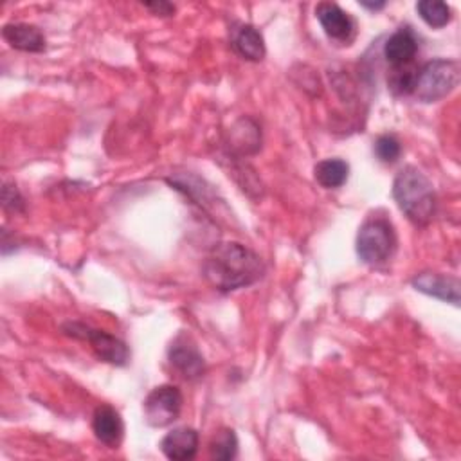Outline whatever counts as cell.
Here are the masks:
<instances>
[{
	"instance_id": "1",
	"label": "cell",
	"mask_w": 461,
	"mask_h": 461,
	"mask_svg": "<svg viewBox=\"0 0 461 461\" xmlns=\"http://www.w3.org/2000/svg\"><path fill=\"white\" fill-rule=\"evenodd\" d=\"M265 274L261 258L238 241L216 245L203 263L205 279L221 292L245 288L259 281Z\"/></svg>"
},
{
	"instance_id": "2",
	"label": "cell",
	"mask_w": 461,
	"mask_h": 461,
	"mask_svg": "<svg viewBox=\"0 0 461 461\" xmlns=\"http://www.w3.org/2000/svg\"><path fill=\"white\" fill-rule=\"evenodd\" d=\"M393 198L398 207L416 225H425L436 211V193L432 182L414 166H405L393 182Z\"/></svg>"
},
{
	"instance_id": "3",
	"label": "cell",
	"mask_w": 461,
	"mask_h": 461,
	"mask_svg": "<svg viewBox=\"0 0 461 461\" xmlns=\"http://www.w3.org/2000/svg\"><path fill=\"white\" fill-rule=\"evenodd\" d=\"M459 76L461 68L456 59H430L418 68L412 94L423 103H436L457 86Z\"/></svg>"
},
{
	"instance_id": "4",
	"label": "cell",
	"mask_w": 461,
	"mask_h": 461,
	"mask_svg": "<svg viewBox=\"0 0 461 461\" xmlns=\"http://www.w3.org/2000/svg\"><path fill=\"white\" fill-rule=\"evenodd\" d=\"M396 249V232L393 223L384 216H369L357 234V254L371 267L385 263Z\"/></svg>"
},
{
	"instance_id": "5",
	"label": "cell",
	"mask_w": 461,
	"mask_h": 461,
	"mask_svg": "<svg viewBox=\"0 0 461 461\" xmlns=\"http://www.w3.org/2000/svg\"><path fill=\"white\" fill-rule=\"evenodd\" d=\"M63 331L74 339L86 340L94 349V353L103 362H108L113 366H124L130 360L128 346L115 335H110L108 331L90 328L83 322H67L63 326Z\"/></svg>"
},
{
	"instance_id": "6",
	"label": "cell",
	"mask_w": 461,
	"mask_h": 461,
	"mask_svg": "<svg viewBox=\"0 0 461 461\" xmlns=\"http://www.w3.org/2000/svg\"><path fill=\"white\" fill-rule=\"evenodd\" d=\"M182 393L176 385L164 384L155 387L144 400V418L151 427L171 425L182 411Z\"/></svg>"
},
{
	"instance_id": "7",
	"label": "cell",
	"mask_w": 461,
	"mask_h": 461,
	"mask_svg": "<svg viewBox=\"0 0 461 461\" xmlns=\"http://www.w3.org/2000/svg\"><path fill=\"white\" fill-rule=\"evenodd\" d=\"M167 358H169L171 367L185 380L200 378L205 371V362H203L202 353L187 337H178L171 344V348L167 351Z\"/></svg>"
},
{
	"instance_id": "8",
	"label": "cell",
	"mask_w": 461,
	"mask_h": 461,
	"mask_svg": "<svg viewBox=\"0 0 461 461\" xmlns=\"http://www.w3.org/2000/svg\"><path fill=\"white\" fill-rule=\"evenodd\" d=\"M315 14L328 38L344 43L355 36V20L337 4L322 2L317 5Z\"/></svg>"
},
{
	"instance_id": "9",
	"label": "cell",
	"mask_w": 461,
	"mask_h": 461,
	"mask_svg": "<svg viewBox=\"0 0 461 461\" xmlns=\"http://www.w3.org/2000/svg\"><path fill=\"white\" fill-rule=\"evenodd\" d=\"M412 286L430 297L439 301H447L452 304H459V279L454 276L436 274V272H421L412 277Z\"/></svg>"
},
{
	"instance_id": "10",
	"label": "cell",
	"mask_w": 461,
	"mask_h": 461,
	"mask_svg": "<svg viewBox=\"0 0 461 461\" xmlns=\"http://www.w3.org/2000/svg\"><path fill=\"white\" fill-rule=\"evenodd\" d=\"M418 47L420 43L416 34L409 27H400L385 40L384 58L393 68L411 65L418 52Z\"/></svg>"
},
{
	"instance_id": "11",
	"label": "cell",
	"mask_w": 461,
	"mask_h": 461,
	"mask_svg": "<svg viewBox=\"0 0 461 461\" xmlns=\"http://www.w3.org/2000/svg\"><path fill=\"white\" fill-rule=\"evenodd\" d=\"M160 450L173 461L193 459L198 450V432L191 427H176L162 438Z\"/></svg>"
},
{
	"instance_id": "12",
	"label": "cell",
	"mask_w": 461,
	"mask_h": 461,
	"mask_svg": "<svg viewBox=\"0 0 461 461\" xmlns=\"http://www.w3.org/2000/svg\"><path fill=\"white\" fill-rule=\"evenodd\" d=\"M2 38L13 49L22 52H43L47 47V40L43 32L32 23H23V22L5 23L2 29Z\"/></svg>"
},
{
	"instance_id": "13",
	"label": "cell",
	"mask_w": 461,
	"mask_h": 461,
	"mask_svg": "<svg viewBox=\"0 0 461 461\" xmlns=\"http://www.w3.org/2000/svg\"><path fill=\"white\" fill-rule=\"evenodd\" d=\"M92 430L103 445L115 448L122 439L124 423L113 407L99 405L92 414Z\"/></svg>"
},
{
	"instance_id": "14",
	"label": "cell",
	"mask_w": 461,
	"mask_h": 461,
	"mask_svg": "<svg viewBox=\"0 0 461 461\" xmlns=\"http://www.w3.org/2000/svg\"><path fill=\"white\" fill-rule=\"evenodd\" d=\"M232 49L247 61H261L265 58V40L250 23H240L232 29Z\"/></svg>"
},
{
	"instance_id": "15",
	"label": "cell",
	"mask_w": 461,
	"mask_h": 461,
	"mask_svg": "<svg viewBox=\"0 0 461 461\" xmlns=\"http://www.w3.org/2000/svg\"><path fill=\"white\" fill-rule=\"evenodd\" d=\"M315 180L326 189H337L346 184L349 176V164L342 158H324L313 167Z\"/></svg>"
},
{
	"instance_id": "16",
	"label": "cell",
	"mask_w": 461,
	"mask_h": 461,
	"mask_svg": "<svg viewBox=\"0 0 461 461\" xmlns=\"http://www.w3.org/2000/svg\"><path fill=\"white\" fill-rule=\"evenodd\" d=\"M416 11L420 18L432 29H441L452 20V9L445 2L421 0L416 4Z\"/></svg>"
},
{
	"instance_id": "17",
	"label": "cell",
	"mask_w": 461,
	"mask_h": 461,
	"mask_svg": "<svg viewBox=\"0 0 461 461\" xmlns=\"http://www.w3.org/2000/svg\"><path fill=\"white\" fill-rule=\"evenodd\" d=\"M209 452L214 459L230 461L238 454V438L232 429H221L209 443Z\"/></svg>"
},
{
	"instance_id": "18",
	"label": "cell",
	"mask_w": 461,
	"mask_h": 461,
	"mask_svg": "<svg viewBox=\"0 0 461 461\" xmlns=\"http://www.w3.org/2000/svg\"><path fill=\"white\" fill-rule=\"evenodd\" d=\"M416 72L418 68L411 65L403 67H394L389 76H387V85L396 95H407L412 94L414 90V81H416Z\"/></svg>"
},
{
	"instance_id": "19",
	"label": "cell",
	"mask_w": 461,
	"mask_h": 461,
	"mask_svg": "<svg viewBox=\"0 0 461 461\" xmlns=\"http://www.w3.org/2000/svg\"><path fill=\"white\" fill-rule=\"evenodd\" d=\"M375 155L384 164H393L402 155V144L394 135H380L375 140Z\"/></svg>"
},
{
	"instance_id": "20",
	"label": "cell",
	"mask_w": 461,
	"mask_h": 461,
	"mask_svg": "<svg viewBox=\"0 0 461 461\" xmlns=\"http://www.w3.org/2000/svg\"><path fill=\"white\" fill-rule=\"evenodd\" d=\"M2 203H4V209H7V211H13V212H22L23 211V198H22L20 191L16 189V185H13V184L4 185Z\"/></svg>"
},
{
	"instance_id": "21",
	"label": "cell",
	"mask_w": 461,
	"mask_h": 461,
	"mask_svg": "<svg viewBox=\"0 0 461 461\" xmlns=\"http://www.w3.org/2000/svg\"><path fill=\"white\" fill-rule=\"evenodd\" d=\"M144 7L158 16H171L175 13V5L169 2H162V0L160 2H146Z\"/></svg>"
},
{
	"instance_id": "22",
	"label": "cell",
	"mask_w": 461,
	"mask_h": 461,
	"mask_svg": "<svg viewBox=\"0 0 461 461\" xmlns=\"http://www.w3.org/2000/svg\"><path fill=\"white\" fill-rule=\"evenodd\" d=\"M360 5H362V7H367V9H371V11H378V9H382V7L385 5V2H378V4H376V2H375V4H373V2H360Z\"/></svg>"
}]
</instances>
